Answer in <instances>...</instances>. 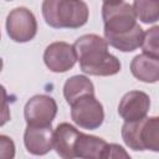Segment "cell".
Wrapping results in <instances>:
<instances>
[{"label": "cell", "mask_w": 159, "mask_h": 159, "mask_svg": "<svg viewBox=\"0 0 159 159\" xmlns=\"http://www.w3.org/2000/svg\"><path fill=\"white\" fill-rule=\"evenodd\" d=\"M81 70L92 76H113L120 71L119 60L108 52V42L98 35L78 37L73 45Z\"/></svg>", "instance_id": "1"}, {"label": "cell", "mask_w": 159, "mask_h": 159, "mask_svg": "<svg viewBox=\"0 0 159 159\" xmlns=\"http://www.w3.org/2000/svg\"><path fill=\"white\" fill-rule=\"evenodd\" d=\"M42 15L55 29H78L88 20V6L82 0H43Z\"/></svg>", "instance_id": "2"}, {"label": "cell", "mask_w": 159, "mask_h": 159, "mask_svg": "<svg viewBox=\"0 0 159 159\" xmlns=\"http://www.w3.org/2000/svg\"><path fill=\"white\" fill-rule=\"evenodd\" d=\"M102 17L104 21V32L109 34H122L132 30L137 25L134 9L124 1L104 2Z\"/></svg>", "instance_id": "3"}, {"label": "cell", "mask_w": 159, "mask_h": 159, "mask_svg": "<svg viewBox=\"0 0 159 159\" xmlns=\"http://www.w3.org/2000/svg\"><path fill=\"white\" fill-rule=\"evenodd\" d=\"M72 120L83 129H97L104 119L103 107L94 94H86L71 104Z\"/></svg>", "instance_id": "4"}, {"label": "cell", "mask_w": 159, "mask_h": 159, "mask_svg": "<svg viewBox=\"0 0 159 159\" xmlns=\"http://www.w3.org/2000/svg\"><path fill=\"white\" fill-rule=\"evenodd\" d=\"M6 31L15 42H27L37 32V22L34 14L26 7H16L6 19Z\"/></svg>", "instance_id": "5"}, {"label": "cell", "mask_w": 159, "mask_h": 159, "mask_svg": "<svg viewBox=\"0 0 159 159\" xmlns=\"http://www.w3.org/2000/svg\"><path fill=\"white\" fill-rule=\"evenodd\" d=\"M57 113L55 99L46 94H37L30 98L25 106L24 114L27 124L46 125L51 124Z\"/></svg>", "instance_id": "6"}, {"label": "cell", "mask_w": 159, "mask_h": 159, "mask_svg": "<svg viewBox=\"0 0 159 159\" xmlns=\"http://www.w3.org/2000/svg\"><path fill=\"white\" fill-rule=\"evenodd\" d=\"M43 61L48 70L61 73L67 72L75 66L77 61V55L72 45L63 41H57L50 43L46 47L43 53Z\"/></svg>", "instance_id": "7"}, {"label": "cell", "mask_w": 159, "mask_h": 159, "mask_svg": "<svg viewBox=\"0 0 159 159\" xmlns=\"http://www.w3.org/2000/svg\"><path fill=\"white\" fill-rule=\"evenodd\" d=\"M55 132L51 124L35 125L27 124L24 134V143L29 153L35 155H43L53 148Z\"/></svg>", "instance_id": "8"}, {"label": "cell", "mask_w": 159, "mask_h": 159, "mask_svg": "<svg viewBox=\"0 0 159 159\" xmlns=\"http://www.w3.org/2000/svg\"><path fill=\"white\" fill-rule=\"evenodd\" d=\"M150 107V98L142 91H130L123 96L118 106L119 116L129 120H139L145 118Z\"/></svg>", "instance_id": "9"}, {"label": "cell", "mask_w": 159, "mask_h": 159, "mask_svg": "<svg viewBox=\"0 0 159 159\" xmlns=\"http://www.w3.org/2000/svg\"><path fill=\"white\" fill-rule=\"evenodd\" d=\"M81 132L68 123H60L55 129L53 148L56 153L65 158L72 159L76 157V144Z\"/></svg>", "instance_id": "10"}, {"label": "cell", "mask_w": 159, "mask_h": 159, "mask_svg": "<svg viewBox=\"0 0 159 159\" xmlns=\"http://www.w3.org/2000/svg\"><path fill=\"white\" fill-rule=\"evenodd\" d=\"M133 76L145 83H154L159 81V58L148 53L138 55L130 63Z\"/></svg>", "instance_id": "11"}, {"label": "cell", "mask_w": 159, "mask_h": 159, "mask_svg": "<svg viewBox=\"0 0 159 159\" xmlns=\"http://www.w3.org/2000/svg\"><path fill=\"white\" fill-rule=\"evenodd\" d=\"M104 37L107 42L113 46L114 48L123 51V52H130L137 50L143 43L144 32L142 27L137 24L132 30L122 32V34H109L104 32Z\"/></svg>", "instance_id": "12"}, {"label": "cell", "mask_w": 159, "mask_h": 159, "mask_svg": "<svg viewBox=\"0 0 159 159\" xmlns=\"http://www.w3.org/2000/svg\"><path fill=\"white\" fill-rule=\"evenodd\" d=\"M108 143L99 137L81 133L76 144V157L84 159H99L106 157Z\"/></svg>", "instance_id": "13"}, {"label": "cell", "mask_w": 159, "mask_h": 159, "mask_svg": "<svg viewBox=\"0 0 159 159\" xmlns=\"http://www.w3.org/2000/svg\"><path fill=\"white\" fill-rule=\"evenodd\" d=\"M86 94H94L93 83L86 76L77 75L66 81L63 86V96L68 104L75 103L78 98Z\"/></svg>", "instance_id": "14"}, {"label": "cell", "mask_w": 159, "mask_h": 159, "mask_svg": "<svg viewBox=\"0 0 159 159\" xmlns=\"http://www.w3.org/2000/svg\"><path fill=\"white\" fill-rule=\"evenodd\" d=\"M144 119L145 118L139 120H125V123L122 127V138L127 147H129L133 150H145L142 140V128Z\"/></svg>", "instance_id": "15"}, {"label": "cell", "mask_w": 159, "mask_h": 159, "mask_svg": "<svg viewBox=\"0 0 159 159\" xmlns=\"http://www.w3.org/2000/svg\"><path fill=\"white\" fill-rule=\"evenodd\" d=\"M142 140L145 149L159 152V117L144 119L142 128Z\"/></svg>", "instance_id": "16"}, {"label": "cell", "mask_w": 159, "mask_h": 159, "mask_svg": "<svg viewBox=\"0 0 159 159\" xmlns=\"http://www.w3.org/2000/svg\"><path fill=\"white\" fill-rule=\"evenodd\" d=\"M133 9L137 17L144 24L159 20V0H134Z\"/></svg>", "instance_id": "17"}, {"label": "cell", "mask_w": 159, "mask_h": 159, "mask_svg": "<svg viewBox=\"0 0 159 159\" xmlns=\"http://www.w3.org/2000/svg\"><path fill=\"white\" fill-rule=\"evenodd\" d=\"M142 48L144 53L159 58V26H153L144 34Z\"/></svg>", "instance_id": "18"}, {"label": "cell", "mask_w": 159, "mask_h": 159, "mask_svg": "<svg viewBox=\"0 0 159 159\" xmlns=\"http://www.w3.org/2000/svg\"><path fill=\"white\" fill-rule=\"evenodd\" d=\"M15 155L14 142L6 135L0 137V157L1 159H11Z\"/></svg>", "instance_id": "19"}, {"label": "cell", "mask_w": 159, "mask_h": 159, "mask_svg": "<svg viewBox=\"0 0 159 159\" xmlns=\"http://www.w3.org/2000/svg\"><path fill=\"white\" fill-rule=\"evenodd\" d=\"M129 158V155L124 152V149L118 145V144H108L107 150H106V157L104 158Z\"/></svg>", "instance_id": "20"}, {"label": "cell", "mask_w": 159, "mask_h": 159, "mask_svg": "<svg viewBox=\"0 0 159 159\" xmlns=\"http://www.w3.org/2000/svg\"><path fill=\"white\" fill-rule=\"evenodd\" d=\"M104 2H118V1H123V0H103Z\"/></svg>", "instance_id": "21"}]
</instances>
